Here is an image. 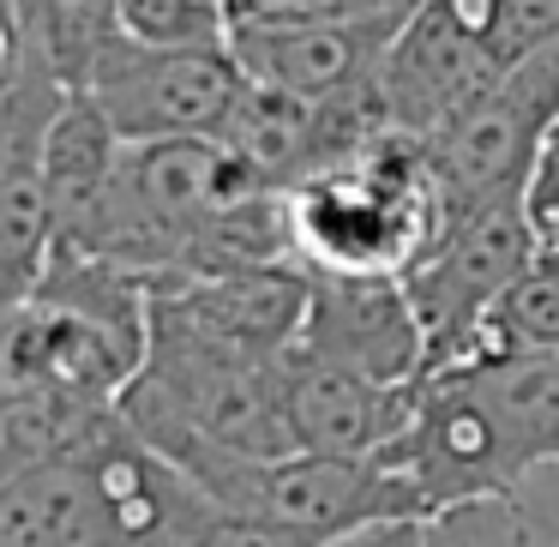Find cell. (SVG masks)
<instances>
[{"instance_id": "cell-18", "label": "cell", "mask_w": 559, "mask_h": 547, "mask_svg": "<svg viewBox=\"0 0 559 547\" xmlns=\"http://www.w3.org/2000/svg\"><path fill=\"white\" fill-rule=\"evenodd\" d=\"M325 547H421V518H397V523H373V530L337 535Z\"/></svg>"}, {"instance_id": "cell-14", "label": "cell", "mask_w": 559, "mask_h": 547, "mask_svg": "<svg viewBox=\"0 0 559 547\" xmlns=\"http://www.w3.org/2000/svg\"><path fill=\"white\" fill-rule=\"evenodd\" d=\"M523 217H530L535 259H554L559 265V121L535 145L530 181H523Z\"/></svg>"}, {"instance_id": "cell-2", "label": "cell", "mask_w": 559, "mask_h": 547, "mask_svg": "<svg viewBox=\"0 0 559 547\" xmlns=\"http://www.w3.org/2000/svg\"><path fill=\"white\" fill-rule=\"evenodd\" d=\"M151 283L85 253H55L49 277L7 313V391L67 409H115L145 367Z\"/></svg>"}, {"instance_id": "cell-11", "label": "cell", "mask_w": 559, "mask_h": 547, "mask_svg": "<svg viewBox=\"0 0 559 547\" xmlns=\"http://www.w3.org/2000/svg\"><path fill=\"white\" fill-rule=\"evenodd\" d=\"M421 547H559V469L475 506L421 518Z\"/></svg>"}, {"instance_id": "cell-10", "label": "cell", "mask_w": 559, "mask_h": 547, "mask_svg": "<svg viewBox=\"0 0 559 547\" xmlns=\"http://www.w3.org/2000/svg\"><path fill=\"white\" fill-rule=\"evenodd\" d=\"M421 385H385L325 367L313 355H289L283 367V403H289V439L295 451L343 463H379L403 439L415 415Z\"/></svg>"}, {"instance_id": "cell-8", "label": "cell", "mask_w": 559, "mask_h": 547, "mask_svg": "<svg viewBox=\"0 0 559 547\" xmlns=\"http://www.w3.org/2000/svg\"><path fill=\"white\" fill-rule=\"evenodd\" d=\"M67 85L43 67L7 109H0V313H13L49 277L61 235H55V199L43 175V139L61 115Z\"/></svg>"}, {"instance_id": "cell-17", "label": "cell", "mask_w": 559, "mask_h": 547, "mask_svg": "<svg viewBox=\"0 0 559 547\" xmlns=\"http://www.w3.org/2000/svg\"><path fill=\"white\" fill-rule=\"evenodd\" d=\"M343 7H349V13H361L367 25L379 31V37L397 43V37H403V25H409L415 13H421L427 0H343Z\"/></svg>"}, {"instance_id": "cell-19", "label": "cell", "mask_w": 559, "mask_h": 547, "mask_svg": "<svg viewBox=\"0 0 559 547\" xmlns=\"http://www.w3.org/2000/svg\"><path fill=\"white\" fill-rule=\"evenodd\" d=\"M265 13V7H337V0H235V13Z\"/></svg>"}, {"instance_id": "cell-12", "label": "cell", "mask_w": 559, "mask_h": 547, "mask_svg": "<svg viewBox=\"0 0 559 547\" xmlns=\"http://www.w3.org/2000/svg\"><path fill=\"white\" fill-rule=\"evenodd\" d=\"M469 355H559V265L530 259ZM463 355V361H469Z\"/></svg>"}, {"instance_id": "cell-4", "label": "cell", "mask_w": 559, "mask_h": 547, "mask_svg": "<svg viewBox=\"0 0 559 547\" xmlns=\"http://www.w3.org/2000/svg\"><path fill=\"white\" fill-rule=\"evenodd\" d=\"M241 67L229 43L217 49H181V43H139L121 25L91 49L73 91L109 121L121 145H157V139H217L241 103Z\"/></svg>"}, {"instance_id": "cell-1", "label": "cell", "mask_w": 559, "mask_h": 547, "mask_svg": "<svg viewBox=\"0 0 559 547\" xmlns=\"http://www.w3.org/2000/svg\"><path fill=\"white\" fill-rule=\"evenodd\" d=\"M211 511L175 463L109 415L79 451L0 481V547H187Z\"/></svg>"}, {"instance_id": "cell-16", "label": "cell", "mask_w": 559, "mask_h": 547, "mask_svg": "<svg viewBox=\"0 0 559 547\" xmlns=\"http://www.w3.org/2000/svg\"><path fill=\"white\" fill-rule=\"evenodd\" d=\"M43 55H37V37H31V7L25 0H0V109L43 73ZM55 73V67H49Z\"/></svg>"}, {"instance_id": "cell-7", "label": "cell", "mask_w": 559, "mask_h": 547, "mask_svg": "<svg viewBox=\"0 0 559 547\" xmlns=\"http://www.w3.org/2000/svg\"><path fill=\"white\" fill-rule=\"evenodd\" d=\"M391 37H379L349 7H265L229 13V61L247 85H265L289 103L325 109L355 91L379 85Z\"/></svg>"}, {"instance_id": "cell-15", "label": "cell", "mask_w": 559, "mask_h": 547, "mask_svg": "<svg viewBox=\"0 0 559 547\" xmlns=\"http://www.w3.org/2000/svg\"><path fill=\"white\" fill-rule=\"evenodd\" d=\"M187 547H325L319 535L289 530V523H271V518H247V511H211L199 523V535Z\"/></svg>"}, {"instance_id": "cell-13", "label": "cell", "mask_w": 559, "mask_h": 547, "mask_svg": "<svg viewBox=\"0 0 559 547\" xmlns=\"http://www.w3.org/2000/svg\"><path fill=\"white\" fill-rule=\"evenodd\" d=\"M115 25L139 43H181V49H217L229 43L235 0H109Z\"/></svg>"}, {"instance_id": "cell-6", "label": "cell", "mask_w": 559, "mask_h": 547, "mask_svg": "<svg viewBox=\"0 0 559 547\" xmlns=\"http://www.w3.org/2000/svg\"><path fill=\"white\" fill-rule=\"evenodd\" d=\"M530 259H535V241H530L523 199L487 205L433 235V247L403 271V289H409V307L427 337V373L463 361L475 349V337L499 313L511 283L530 271Z\"/></svg>"}, {"instance_id": "cell-5", "label": "cell", "mask_w": 559, "mask_h": 547, "mask_svg": "<svg viewBox=\"0 0 559 547\" xmlns=\"http://www.w3.org/2000/svg\"><path fill=\"white\" fill-rule=\"evenodd\" d=\"M187 481L223 511L271 518L307 530L319 542L373 530V523L421 518L409 487L385 463H343V457H313V451H283V457H211L187 469Z\"/></svg>"}, {"instance_id": "cell-9", "label": "cell", "mask_w": 559, "mask_h": 547, "mask_svg": "<svg viewBox=\"0 0 559 547\" xmlns=\"http://www.w3.org/2000/svg\"><path fill=\"white\" fill-rule=\"evenodd\" d=\"M295 355L385 385H421L427 373V337L403 277H307Z\"/></svg>"}, {"instance_id": "cell-3", "label": "cell", "mask_w": 559, "mask_h": 547, "mask_svg": "<svg viewBox=\"0 0 559 547\" xmlns=\"http://www.w3.org/2000/svg\"><path fill=\"white\" fill-rule=\"evenodd\" d=\"M289 253L307 277H403L439 235V193L421 139L379 133L355 157L283 193Z\"/></svg>"}]
</instances>
